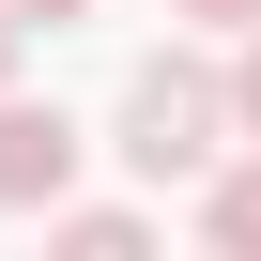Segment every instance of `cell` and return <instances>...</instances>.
<instances>
[{
	"label": "cell",
	"instance_id": "obj_3",
	"mask_svg": "<svg viewBox=\"0 0 261 261\" xmlns=\"http://www.w3.org/2000/svg\"><path fill=\"white\" fill-rule=\"evenodd\" d=\"M46 230H62L77 261H139V246H154V230L123 215V200H46Z\"/></svg>",
	"mask_w": 261,
	"mask_h": 261
},
{
	"label": "cell",
	"instance_id": "obj_1",
	"mask_svg": "<svg viewBox=\"0 0 261 261\" xmlns=\"http://www.w3.org/2000/svg\"><path fill=\"white\" fill-rule=\"evenodd\" d=\"M139 185H185V169H215L230 154V92H215V62H139L123 77V139H108Z\"/></svg>",
	"mask_w": 261,
	"mask_h": 261
},
{
	"label": "cell",
	"instance_id": "obj_6",
	"mask_svg": "<svg viewBox=\"0 0 261 261\" xmlns=\"http://www.w3.org/2000/svg\"><path fill=\"white\" fill-rule=\"evenodd\" d=\"M0 16H16V31H77L92 0H0Z\"/></svg>",
	"mask_w": 261,
	"mask_h": 261
},
{
	"label": "cell",
	"instance_id": "obj_4",
	"mask_svg": "<svg viewBox=\"0 0 261 261\" xmlns=\"http://www.w3.org/2000/svg\"><path fill=\"white\" fill-rule=\"evenodd\" d=\"M200 230H215V246H230V261H261V154H246V169H215V185H200Z\"/></svg>",
	"mask_w": 261,
	"mask_h": 261
},
{
	"label": "cell",
	"instance_id": "obj_8",
	"mask_svg": "<svg viewBox=\"0 0 261 261\" xmlns=\"http://www.w3.org/2000/svg\"><path fill=\"white\" fill-rule=\"evenodd\" d=\"M16 62H31V31H16V16H0V92H16Z\"/></svg>",
	"mask_w": 261,
	"mask_h": 261
},
{
	"label": "cell",
	"instance_id": "obj_7",
	"mask_svg": "<svg viewBox=\"0 0 261 261\" xmlns=\"http://www.w3.org/2000/svg\"><path fill=\"white\" fill-rule=\"evenodd\" d=\"M169 16H200V31H261V0H169Z\"/></svg>",
	"mask_w": 261,
	"mask_h": 261
},
{
	"label": "cell",
	"instance_id": "obj_5",
	"mask_svg": "<svg viewBox=\"0 0 261 261\" xmlns=\"http://www.w3.org/2000/svg\"><path fill=\"white\" fill-rule=\"evenodd\" d=\"M215 92H230V139H261V31H230V62H215Z\"/></svg>",
	"mask_w": 261,
	"mask_h": 261
},
{
	"label": "cell",
	"instance_id": "obj_2",
	"mask_svg": "<svg viewBox=\"0 0 261 261\" xmlns=\"http://www.w3.org/2000/svg\"><path fill=\"white\" fill-rule=\"evenodd\" d=\"M62 185H77V123L31 108V92H0V215H46Z\"/></svg>",
	"mask_w": 261,
	"mask_h": 261
}]
</instances>
